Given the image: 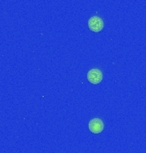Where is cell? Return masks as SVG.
Wrapping results in <instances>:
<instances>
[{
  "instance_id": "6da1fadb",
  "label": "cell",
  "mask_w": 146,
  "mask_h": 153,
  "mask_svg": "<svg viewBox=\"0 0 146 153\" xmlns=\"http://www.w3.org/2000/svg\"><path fill=\"white\" fill-rule=\"evenodd\" d=\"M88 27L94 33H98L103 28V20L98 16H93L88 21Z\"/></svg>"
},
{
  "instance_id": "7a4b0ae2",
  "label": "cell",
  "mask_w": 146,
  "mask_h": 153,
  "mask_svg": "<svg viewBox=\"0 0 146 153\" xmlns=\"http://www.w3.org/2000/svg\"><path fill=\"white\" fill-rule=\"evenodd\" d=\"M87 79L92 84H98L103 79V73L99 69H92L87 73Z\"/></svg>"
},
{
  "instance_id": "3957f363",
  "label": "cell",
  "mask_w": 146,
  "mask_h": 153,
  "mask_svg": "<svg viewBox=\"0 0 146 153\" xmlns=\"http://www.w3.org/2000/svg\"><path fill=\"white\" fill-rule=\"evenodd\" d=\"M89 129L90 131L93 134H99L103 130L104 124H103V121L99 118H93L90 121L89 123Z\"/></svg>"
}]
</instances>
